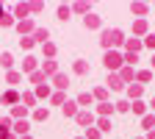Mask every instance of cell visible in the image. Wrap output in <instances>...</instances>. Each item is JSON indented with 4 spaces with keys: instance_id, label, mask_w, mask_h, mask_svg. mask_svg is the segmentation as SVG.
<instances>
[{
    "instance_id": "6da1fadb",
    "label": "cell",
    "mask_w": 155,
    "mask_h": 139,
    "mask_svg": "<svg viewBox=\"0 0 155 139\" xmlns=\"http://www.w3.org/2000/svg\"><path fill=\"white\" fill-rule=\"evenodd\" d=\"M119 42H122V31L114 28V31H105L103 33V45L105 47H114V45H119Z\"/></svg>"
},
{
    "instance_id": "7a4b0ae2",
    "label": "cell",
    "mask_w": 155,
    "mask_h": 139,
    "mask_svg": "<svg viewBox=\"0 0 155 139\" xmlns=\"http://www.w3.org/2000/svg\"><path fill=\"white\" fill-rule=\"evenodd\" d=\"M119 64H122L119 53H111V50H108V53H105V67H108V70H116Z\"/></svg>"
},
{
    "instance_id": "3957f363",
    "label": "cell",
    "mask_w": 155,
    "mask_h": 139,
    "mask_svg": "<svg viewBox=\"0 0 155 139\" xmlns=\"http://www.w3.org/2000/svg\"><path fill=\"white\" fill-rule=\"evenodd\" d=\"M108 86L111 89H122V78L119 75H108Z\"/></svg>"
},
{
    "instance_id": "277c9868",
    "label": "cell",
    "mask_w": 155,
    "mask_h": 139,
    "mask_svg": "<svg viewBox=\"0 0 155 139\" xmlns=\"http://www.w3.org/2000/svg\"><path fill=\"white\" fill-rule=\"evenodd\" d=\"M91 120H94V117H91V114H86V111H81V114H78V123H81V125H89Z\"/></svg>"
},
{
    "instance_id": "5b68a950",
    "label": "cell",
    "mask_w": 155,
    "mask_h": 139,
    "mask_svg": "<svg viewBox=\"0 0 155 139\" xmlns=\"http://www.w3.org/2000/svg\"><path fill=\"white\" fill-rule=\"evenodd\" d=\"M97 25H100V17L89 14V17H86V28H97Z\"/></svg>"
},
{
    "instance_id": "8992f818",
    "label": "cell",
    "mask_w": 155,
    "mask_h": 139,
    "mask_svg": "<svg viewBox=\"0 0 155 139\" xmlns=\"http://www.w3.org/2000/svg\"><path fill=\"white\" fill-rule=\"evenodd\" d=\"M67 84H69V81H67V75H55V86H58V89H64Z\"/></svg>"
},
{
    "instance_id": "52a82bcc",
    "label": "cell",
    "mask_w": 155,
    "mask_h": 139,
    "mask_svg": "<svg viewBox=\"0 0 155 139\" xmlns=\"http://www.w3.org/2000/svg\"><path fill=\"white\" fill-rule=\"evenodd\" d=\"M75 106H78V103H69V100H67V103H64V114H69V117H72V114L78 111Z\"/></svg>"
},
{
    "instance_id": "ba28073f",
    "label": "cell",
    "mask_w": 155,
    "mask_h": 139,
    "mask_svg": "<svg viewBox=\"0 0 155 139\" xmlns=\"http://www.w3.org/2000/svg\"><path fill=\"white\" fill-rule=\"evenodd\" d=\"M139 47H141V42H139V39H130V42H127V50H130V53H136Z\"/></svg>"
},
{
    "instance_id": "9c48e42d",
    "label": "cell",
    "mask_w": 155,
    "mask_h": 139,
    "mask_svg": "<svg viewBox=\"0 0 155 139\" xmlns=\"http://www.w3.org/2000/svg\"><path fill=\"white\" fill-rule=\"evenodd\" d=\"M78 103H81V106H89V103H91V95H89V92H83L81 97H78Z\"/></svg>"
},
{
    "instance_id": "30bf717a",
    "label": "cell",
    "mask_w": 155,
    "mask_h": 139,
    "mask_svg": "<svg viewBox=\"0 0 155 139\" xmlns=\"http://www.w3.org/2000/svg\"><path fill=\"white\" fill-rule=\"evenodd\" d=\"M127 95H130V97H139V95H141V86H130Z\"/></svg>"
},
{
    "instance_id": "8fae6325",
    "label": "cell",
    "mask_w": 155,
    "mask_h": 139,
    "mask_svg": "<svg viewBox=\"0 0 155 139\" xmlns=\"http://www.w3.org/2000/svg\"><path fill=\"white\" fill-rule=\"evenodd\" d=\"M111 111H114L111 103H103V106H100V114H111Z\"/></svg>"
},
{
    "instance_id": "7c38bea8",
    "label": "cell",
    "mask_w": 155,
    "mask_h": 139,
    "mask_svg": "<svg viewBox=\"0 0 155 139\" xmlns=\"http://www.w3.org/2000/svg\"><path fill=\"white\" fill-rule=\"evenodd\" d=\"M0 61H3V67H11V56H8V53H3V56H0Z\"/></svg>"
},
{
    "instance_id": "4fadbf2b",
    "label": "cell",
    "mask_w": 155,
    "mask_h": 139,
    "mask_svg": "<svg viewBox=\"0 0 155 139\" xmlns=\"http://www.w3.org/2000/svg\"><path fill=\"white\" fill-rule=\"evenodd\" d=\"M136 31H139V33H144V31H147V23H144V19H139V23H136Z\"/></svg>"
},
{
    "instance_id": "5bb4252c",
    "label": "cell",
    "mask_w": 155,
    "mask_h": 139,
    "mask_svg": "<svg viewBox=\"0 0 155 139\" xmlns=\"http://www.w3.org/2000/svg\"><path fill=\"white\" fill-rule=\"evenodd\" d=\"M133 111H136V114H141V111H144V103H141V100H136V103H133Z\"/></svg>"
},
{
    "instance_id": "9a60e30c",
    "label": "cell",
    "mask_w": 155,
    "mask_h": 139,
    "mask_svg": "<svg viewBox=\"0 0 155 139\" xmlns=\"http://www.w3.org/2000/svg\"><path fill=\"white\" fill-rule=\"evenodd\" d=\"M133 11H136V14H144V11H147V6H144V3H136V6H133Z\"/></svg>"
},
{
    "instance_id": "2e32d148",
    "label": "cell",
    "mask_w": 155,
    "mask_h": 139,
    "mask_svg": "<svg viewBox=\"0 0 155 139\" xmlns=\"http://www.w3.org/2000/svg\"><path fill=\"white\" fill-rule=\"evenodd\" d=\"M144 45H147V47H155V33H150V36L144 39Z\"/></svg>"
},
{
    "instance_id": "e0dca14e",
    "label": "cell",
    "mask_w": 155,
    "mask_h": 139,
    "mask_svg": "<svg viewBox=\"0 0 155 139\" xmlns=\"http://www.w3.org/2000/svg\"><path fill=\"white\" fill-rule=\"evenodd\" d=\"M58 17L67 19V17H69V9H67V6H61V9H58Z\"/></svg>"
},
{
    "instance_id": "ac0fdd59",
    "label": "cell",
    "mask_w": 155,
    "mask_h": 139,
    "mask_svg": "<svg viewBox=\"0 0 155 139\" xmlns=\"http://www.w3.org/2000/svg\"><path fill=\"white\" fill-rule=\"evenodd\" d=\"M127 109H130V103H125V100L116 103V111H127Z\"/></svg>"
},
{
    "instance_id": "d6986e66",
    "label": "cell",
    "mask_w": 155,
    "mask_h": 139,
    "mask_svg": "<svg viewBox=\"0 0 155 139\" xmlns=\"http://www.w3.org/2000/svg\"><path fill=\"white\" fill-rule=\"evenodd\" d=\"M45 72H55V61H45Z\"/></svg>"
},
{
    "instance_id": "ffe728a7",
    "label": "cell",
    "mask_w": 155,
    "mask_h": 139,
    "mask_svg": "<svg viewBox=\"0 0 155 139\" xmlns=\"http://www.w3.org/2000/svg\"><path fill=\"white\" fill-rule=\"evenodd\" d=\"M36 120H47V109H39L36 111Z\"/></svg>"
},
{
    "instance_id": "44dd1931",
    "label": "cell",
    "mask_w": 155,
    "mask_h": 139,
    "mask_svg": "<svg viewBox=\"0 0 155 139\" xmlns=\"http://www.w3.org/2000/svg\"><path fill=\"white\" fill-rule=\"evenodd\" d=\"M133 78V70H122V81H130Z\"/></svg>"
},
{
    "instance_id": "7402d4cb",
    "label": "cell",
    "mask_w": 155,
    "mask_h": 139,
    "mask_svg": "<svg viewBox=\"0 0 155 139\" xmlns=\"http://www.w3.org/2000/svg\"><path fill=\"white\" fill-rule=\"evenodd\" d=\"M86 139H100V131H94V128H91V131L86 134Z\"/></svg>"
},
{
    "instance_id": "603a6c76",
    "label": "cell",
    "mask_w": 155,
    "mask_h": 139,
    "mask_svg": "<svg viewBox=\"0 0 155 139\" xmlns=\"http://www.w3.org/2000/svg\"><path fill=\"white\" fill-rule=\"evenodd\" d=\"M108 128H111V123H108L105 117H103V120H100V131H108Z\"/></svg>"
},
{
    "instance_id": "cb8c5ba5",
    "label": "cell",
    "mask_w": 155,
    "mask_h": 139,
    "mask_svg": "<svg viewBox=\"0 0 155 139\" xmlns=\"http://www.w3.org/2000/svg\"><path fill=\"white\" fill-rule=\"evenodd\" d=\"M152 67H155V56H152Z\"/></svg>"
},
{
    "instance_id": "d4e9b609",
    "label": "cell",
    "mask_w": 155,
    "mask_h": 139,
    "mask_svg": "<svg viewBox=\"0 0 155 139\" xmlns=\"http://www.w3.org/2000/svg\"><path fill=\"white\" fill-rule=\"evenodd\" d=\"M152 109H155V100H152Z\"/></svg>"
}]
</instances>
